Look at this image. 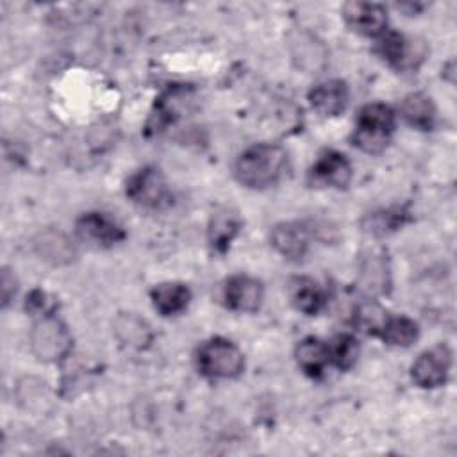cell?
Here are the masks:
<instances>
[{"instance_id":"obj_26","label":"cell","mask_w":457,"mask_h":457,"mask_svg":"<svg viewBox=\"0 0 457 457\" xmlns=\"http://www.w3.org/2000/svg\"><path fill=\"white\" fill-rule=\"evenodd\" d=\"M27 309L34 314H39V316H46V314H52V309H54V303L48 300V295L45 291H32L30 296L27 298Z\"/></svg>"},{"instance_id":"obj_8","label":"cell","mask_w":457,"mask_h":457,"mask_svg":"<svg viewBox=\"0 0 457 457\" xmlns=\"http://www.w3.org/2000/svg\"><path fill=\"white\" fill-rule=\"evenodd\" d=\"M346 25L362 36H380L387 25V14L382 5L370 2H348L343 7Z\"/></svg>"},{"instance_id":"obj_1","label":"cell","mask_w":457,"mask_h":457,"mask_svg":"<svg viewBox=\"0 0 457 457\" xmlns=\"http://www.w3.org/2000/svg\"><path fill=\"white\" fill-rule=\"evenodd\" d=\"M287 166L286 152L277 145H255L245 150L236 162L237 180L253 189L273 186Z\"/></svg>"},{"instance_id":"obj_27","label":"cell","mask_w":457,"mask_h":457,"mask_svg":"<svg viewBox=\"0 0 457 457\" xmlns=\"http://www.w3.org/2000/svg\"><path fill=\"white\" fill-rule=\"evenodd\" d=\"M16 291V284H14V277L9 275V270H4L2 273V298H4V305L9 303L11 296Z\"/></svg>"},{"instance_id":"obj_15","label":"cell","mask_w":457,"mask_h":457,"mask_svg":"<svg viewBox=\"0 0 457 457\" xmlns=\"http://www.w3.org/2000/svg\"><path fill=\"white\" fill-rule=\"evenodd\" d=\"M291 54L298 66L305 71H318L325 66L327 61V52L323 45L307 32H300L291 41Z\"/></svg>"},{"instance_id":"obj_14","label":"cell","mask_w":457,"mask_h":457,"mask_svg":"<svg viewBox=\"0 0 457 457\" xmlns=\"http://www.w3.org/2000/svg\"><path fill=\"white\" fill-rule=\"evenodd\" d=\"M154 307L162 316H171L184 311L191 300V291L180 282H164L152 289L150 293Z\"/></svg>"},{"instance_id":"obj_9","label":"cell","mask_w":457,"mask_h":457,"mask_svg":"<svg viewBox=\"0 0 457 457\" xmlns=\"http://www.w3.org/2000/svg\"><path fill=\"white\" fill-rule=\"evenodd\" d=\"M77 234L82 241L96 246H112L125 237L123 228L107 214L87 212L77 221Z\"/></svg>"},{"instance_id":"obj_11","label":"cell","mask_w":457,"mask_h":457,"mask_svg":"<svg viewBox=\"0 0 457 457\" xmlns=\"http://www.w3.org/2000/svg\"><path fill=\"white\" fill-rule=\"evenodd\" d=\"M311 175L318 184L332 186V187H345L350 182L352 166H350L346 155H343L336 150H327L314 162Z\"/></svg>"},{"instance_id":"obj_6","label":"cell","mask_w":457,"mask_h":457,"mask_svg":"<svg viewBox=\"0 0 457 457\" xmlns=\"http://www.w3.org/2000/svg\"><path fill=\"white\" fill-rule=\"evenodd\" d=\"M378 54L396 70H414L425 59V45L398 32H387L378 43Z\"/></svg>"},{"instance_id":"obj_12","label":"cell","mask_w":457,"mask_h":457,"mask_svg":"<svg viewBox=\"0 0 457 457\" xmlns=\"http://www.w3.org/2000/svg\"><path fill=\"white\" fill-rule=\"evenodd\" d=\"M309 102L321 116H337L348 102V87L343 80H327L309 93Z\"/></svg>"},{"instance_id":"obj_19","label":"cell","mask_w":457,"mask_h":457,"mask_svg":"<svg viewBox=\"0 0 457 457\" xmlns=\"http://www.w3.org/2000/svg\"><path fill=\"white\" fill-rule=\"evenodd\" d=\"M291 300L298 311L316 314L325 305V291L312 278H295L291 284Z\"/></svg>"},{"instance_id":"obj_13","label":"cell","mask_w":457,"mask_h":457,"mask_svg":"<svg viewBox=\"0 0 457 457\" xmlns=\"http://www.w3.org/2000/svg\"><path fill=\"white\" fill-rule=\"evenodd\" d=\"M271 245L287 259H302L309 246L307 230L298 223H280L271 228Z\"/></svg>"},{"instance_id":"obj_4","label":"cell","mask_w":457,"mask_h":457,"mask_svg":"<svg viewBox=\"0 0 457 457\" xmlns=\"http://www.w3.org/2000/svg\"><path fill=\"white\" fill-rule=\"evenodd\" d=\"M30 346L37 359L55 362L68 355L71 348V336L61 320L46 314L41 316L32 327Z\"/></svg>"},{"instance_id":"obj_7","label":"cell","mask_w":457,"mask_h":457,"mask_svg":"<svg viewBox=\"0 0 457 457\" xmlns=\"http://www.w3.org/2000/svg\"><path fill=\"white\" fill-rule=\"evenodd\" d=\"M452 366V352L446 345H437L423 352L412 364V378L421 387L443 386Z\"/></svg>"},{"instance_id":"obj_21","label":"cell","mask_w":457,"mask_h":457,"mask_svg":"<svg viewBox=\"0 0 457 457\" xmlns=\"http://www.w3.org/2000/svg\"><path fill=\"white\" fill-rule=\"evenodd\" d=\"M114 330L120 341L132 348H143L152 337L148 323L132 312L120 314L114 321Z\"/></svg>"},{"instance_id":"obj_25","label":"cell","mask_w":457,"mask_h":457,"mask_svg":"<svg viewBox=\"0 0 457 457\" xmlns=\"http://www.w3.org/2000/svg\"><path fill=\"white\" fill-rule=\"evenodd\" d=\"M328 352H330V361H334L337 368L348 370L357 361L359 346L352 336L341 334L332 341V345H328Z\"/></svg>"},{"instance_id":"obj_16","label":"cell","mask_w":457,"mask_h":457,"mask_svg":"<svg viewBox=\"0 0 457 457\" xmlns=\"http://www.w3.org/2000/svg\"><path fill=\"white\" fill-rule=\"evenodd\" d=\"M400 112L403 120L416 129L428 130L436 120V107L432 100L423 93H411L402 100Z\"/></svg>"},{"instance_id":"obj_5","label":"cell","mask_w":457,"mask_h":457,"mask_svg":"<svg viewBox=\"0 0 457 457\" xmlns=\"http://www.w3.org/2000/svg\"><path fill=\"white\" fill-rule=\"evenodd\" d=\"M127 196L139 205L157 209L170 202V189L162 173L154 166H146L130 177Z\"/></svg>"},{"instance_id":"obj_3","label":"cell","mask_w":457,"mask_h":457,"mask_svg":"<svg viewBox=\"0 0 457 457\" xmlns=\"http://www.w3.org/2000/svg\"><path fill=\"white\" fill-rule=\"evenodd\" d=\"M198 370L211 378H234L243 371L245 359L239 348L221 337L205 341L196 353Z\"/></svg>"},{"instance_id":"obj_23","label":"cell","mask_w":457,"mask_h":457,"mask_svg":"<svg viewBox=\"0 0 457 457\" xmlns=\"http://www.w3.org/2000/svg\"><path fill=\"white\" fill-rule=\"evenodd\" d=\"M418 325L407 318V316H398V318H389L380 332V337L393 346H409L418 339Z\"/></svg>"},{"instance_id":"obj_10","label":"cell","mask_w":457,"mask_h":457,"mask_svg":"<svg viewBox=\"0 0 457 457\" xmlns=\"http://www.w3.org/2000/svg\"><path fill=\"white\" fill-rule=\"evenodd\" d=\"M262 284L248 275L230 277L223 289V300L228 309L239 312H255L262 303Z\"/></svg>"},{"instance_id":"obj_20","label":"cell","mask_w":457,"mask_h":457,"mask_svg":"<svg viewBox=\"0 0 457 457\" xmlns=\"http://www.w3.org/2000/svg\"><path fill=\"white\" fill-rule=\"evenodd\" d=\"M361 280H362V286L373 295H382L387 291L389 270H387V261L384 259L382 253L371 252L362 259Z\"/></svg>"},{"instance_id":"obj_22","label":"cell","mask_w":457,"mask_h":457,"mask_svg":"<svg viewBox=\"0 0 457 457\" xmlns=\"http://www.w3.org/2000/svg\"><path fill=\"white\" fill-rule=\"evenodd\" d=\"M239 227H241V221L237 214L230 211L216 212L209 223V241L214 246V250L225 252L230 241L236 237Z\"/></svg>"},{"instance_id":"obj_2","label":"cell","mask_w":457,"mask_h":457,"mask_svg":"<svg viewBox=\"0 0 457 457\" xmlns=\"http://www.w3.org/2000/svg\"><path fill=\"white\" fill-rule=\"evenodd\" d=\"M395 129V114L384 104H368L361 109L352 141L362 152L378 154L386 148Z\"/></svg>"},{"instance_id":"obj_18","label":"cell","mask_w":457,"mask_h":457,"mask_svg":"<svg viewBox=\"0 0 457 457\" xmlns=\"http://www.w3.org/2000/svg\"><path fill=\"white\" fill-rule=\"evenodd\" d=\"M34 246H36V252L41 255V259L52 264L70 262L75 255V248L68 241V237L55 230H45L43 234H39Z\"/></svg>"},{"instance_id":"obj_17","label":"cell","mask_w":457,"mask_h":457,"mask_svg":"<svg viewBox=\"0 0 457 457\" xmlns=\"http://www.w3.org/2000/svg\"><path fill=\"white\" fill-rule=\"evenodd\" d=\"M298 366L311 377H320L330 361L328 345L318 337H305L296 346Z\"/></svg>"},{"instance_id":"obj_24","label":"cell","mask_w":457,"mask_h":457,"mask_svg":"<svg viewBox=\"0 0 457 457\" xmlns=\"http://www.w3.org/2000/svg\"><path fill=\"white\" fill-rule=\"evenodd\" d=\"M387 320V312L375 302H364L355 311V325L371 336H380Z\"/></svg>"}]
</instances>
